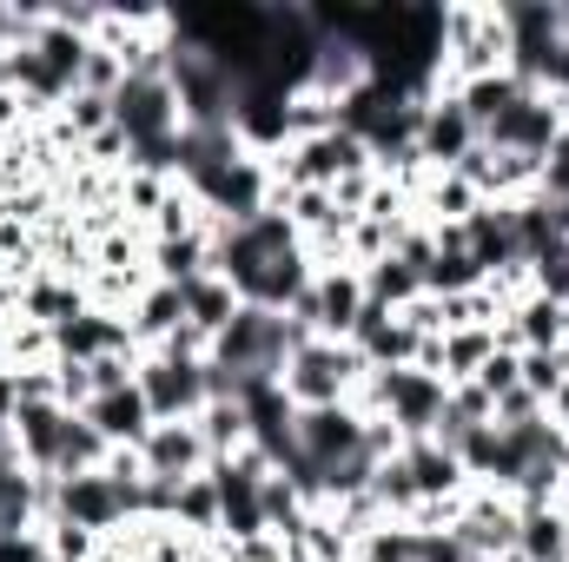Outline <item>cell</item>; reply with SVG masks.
Wrapping results in <instances>:
<instances>
[{
	"label": "cell",
	"mask_w": 569,
	"mask_h": 562,
	"mask_svg": "<svg viewBox=\"0 0 569 562\" xmlns=\"http://www.w3.org/2000/svg\"><path fill=\"white\" fill-rule=\"evenodd\" d=\"M311 331L298 324V318H284V311H259V304H239V318L212 338V364H226L232 378H279L284 358L305 344Z\"/></svg>",
	"instance_id": "1"
},
{
	"label": "cell",
	"mask_w": 569,
	"mask_h": 562,
	"mask_svg": "<svg viewBox=\"0 0 569 562\" xmlns=\"http://www.w3.org/2000/svg\"><path fill=\"white\" fill-rule=\"evenodd\" d=\"M279 384H284V398H291V411L351 404L358 384H365V358H358L351 344H338V338H305V344L284 358Z\"/></svg>",
	"instance_id": "2"
},
{
	"label": "cell",
	"mask_w": 569,
	"mask_h": 562,
	"mask_svg": "<svg viewBox=\"0 0 569 562\" xmlns=\"http://www.w3.org/2000/svg\"><path fill=\"white\" fill-rule=\"evenodd\" d=\"M351 404H358L365 418H391L398 436L411 443V436H430V430H437L443 404H450V384L430 378V371H418V364H405V371H365V384H358Z\"/></svg>",
	"instance_id": "3"
},
{
	"label": "cell",
	"mask_w": 569,
	"mask_h": 562,
	"mask_svg": "<svg viewBox=\"0 0 569 562\" xmlns=\"http://www.w3.org/2000/svg\"><path fill=\"white\" fill-rule=\"evenodd\" d=\"M443 93L477 80V73H503L510 67V27L503 7H443Z\"/></svg>",
	"instance_id": "4"
},
{
	"label": "cell",
	"mask_w": 569,
	"mask_h": 562,
	"mask_svg": "<svg viewBox=\"0 0 569 562\" xmlns=\"http://www.w3.org/2000/svg\"><path fill=\"white\" fill-rule=\"evenodd\" d=\"M365 304H371V291H365V272H358V265H325V272L311 279V291H305L284 318H298L311 338H338V344H351Z\"/></svg>",
	"instance_id": "5"
},
{
	"label": "cell",
	"mask_w": 569,
	"mask_h": 562,
	"mask_svg": "<svg viewBox=\"0 0 569 562\" xmlns=\"http://www.w3.org/2000/svg\"><path fill=\"white\" fill-rule=\"evenodd\" d=\"M133 384L152 404V423H192L206 411V358H166V351H140Z\"/></svg>",
	"instance_id": "6"
},
{
	"label": "cell",
	"mask_w": 569,
	"mask_h": 562,
	"mask_svg": "<svg viewBox=\"0 0 569 562\" xmlns=\"http://www.w3.org/2000/svg\"><path fill=\"white\" fill-rule=\"evenodd\" d=\"M563 133H569V107L557 100V93L530 87V93L483 133V145H490V152H517V159H543Z\"/></svg>",
	"instance_id": "7"
},
{
	"label": "cell",
	"mask_w": 569,
	"mask_h": 562,
	"mask_svg": "<svg viewBox=\"0 0 569 562\" xmlns=\"http://www.w3.org/2000/svg\"><path fill=\"white\" fill-rule=\"evenodd\" d=\"M517 496H503V490H463V503H457V523H450V536L470 550L477 562L490 556H517Z\"/></svg>",
	"instance_id": "8"
},
{
	"label": "cell",
	"mask_w": 569,
	"mask_h": 562,
	"mask_svg": "<svg viewBox=\"0 0 569 562\" xmlns=\"http://www.w3.org/2000/svg\"><path fill=\"white\" fill-rule=\"evenodd\" d=\"M298 456L325 476V470H338L345 456H358L365 450V411L358 404H325V411H298Z\"/></svg>",
	"instance_id": "9"
},
{
	"label": "cell",
	"mask_w": 569,
	"mask_h": 562,
	"mask_svg": "<svg viewBox=\"0 0 569 562\" xmlns=\"http://www.w3.org/2000/svg\"><path fill=\"white\" fill-rule=\"evenodd\" d=\"M53 516H60V523H80V530H93V536L127 530V503H120V490H113L107 470L60 476V483H53Z\"/></svg>",
	"instance_id": "10"
},
{
	"label": "cell",
	"mask_w": 569,
	"mask_h": 562,
	"mask_svg": "<svg viewBox=\"0 0 569 562\" xmlns=\"http://www.w3.org/2000/svg\"><path fill=\"white\" fill-rule=\"evenodd\" d=\"M477 145H483V140H477L470 113H463L450 93L425 100V113H418V159H425V172H457Z\"/></svg>",
	"instance_id": "11"
},
{
	"label": "cell",
	"mask_w": 569,
	"mask_h": 562,
	"mask_svg": "<svg viewBox=\"0 0 569 562\" xmlns=\"http://www.w3.org/2000/svg\"><path fill=\"white\" fill-rule=\"evenodd\" d=\"M146 476L159 483H186V476H206L212 470V450L199 436V423H152V436L140 443Z\"/></svg>",
	"instance_id": "12"
},
{
	"label": "cell",
	"mask_w": 569,
	"mask_h": 562,
	"mask_svg": "<svg viewBox=\"0 0 569 562\" xmlns=\"http://www.w3.org/2000/svg\"><path fill=\"white\" fill-rule=\"evenodd\" d=\"M351 351L365 358V371H405V364H418V331H411L398 311L365 304V318H358V331H351Z\"/></svg>",
	"instance_id": "13"
},
{
	"label": "cell",
	"mask_w": 569,
	"mask_h": 562,
	"mask_svg": "<svg viewBox=\"0 0 569 562\" xmlns=\"http://www.w3.org/2000/svg\"><path fill=\"white\" fill-rule=\"evenodd\" d=\"M67 423H73L67 404H20V411H13V443H20V463H27L33 476H53V470H60Z\"/></svg>",
	"instance_id": "14"
},
{
	"label": "cell",
	"mask_w": 569,
	"mask_h": 562,
	"mask_svg": "<svg viewBox=\"0 0 569 562\" xmlns=\"http://www.w3.org/2000/svg\"><path fill=\"white\" fill-rule=\"evenodd\" d=\"M398 456H405V470H411V483H418V496H425V503H457V496L470 490V476H463L457 450H443L437 436H411Z\"/></svg>",
	"instance_id": "15"
},
{
	"label": "cell",
	"mask_w": 569,
	"mask_h": 562,
	"mask_svg": "<svg viewBox=\"0 0 569 562\" xmlns=\"http://www.w3.org/2000/svg\"><path fill=\"white\" fill-rule=\"evenodd\" d=\"M80 418L93 423L113 450H140L146 436H152V404H146L140 384H127V391H107V398H93Z\"/></svg>",
	"instance_id": "16"
},
{
	"label": "cell",
	"mask_w": 569,
	"mask_h": 562,
	"mask_svg": "<svg viewBox=\"0 0 569 562\" xmlns=\"http://www.w3.org/2000/svg\"><path fill=\"white\" fill-rule=\"evenodd\" d=\"M212 272V225L206 232H186V239H152V252H146V279L152 284H186L206 279Z\"/></svg>",
	"instance_id": "17"
},
{
	"label": "cell",
	"mask_w": 569,
	"mask_h": 562,
	"mask_svg": "<svg viewBox=\"0 0 569 562\" xmlns=\"http://www.w3.org/2000/svg\"><path fill=\"white\" fill-rule=\"evenodd\" d=\"M517 562H569V510L563 503H517Z\"/></svg>",
	"instance_id": "18"
},
{
	"label": "cell",
	"mask_w": 569,
	"mask_h": 562,
	"mask_svg": "<svg viewBox=\"0 0 569 562\" xmlns=\"http://www.w3.org/2000/svg\"><path fill=\"white\" fill-rule=\"evenodd\" d=\"M523 93H530V87H523V80H517L510 67H503V73H477V80H463V87H450V100H457V107L470 113V127H477V140H483V133H490V127H497V120H503V113H510L517 100H523Z\"/></svg>",
	"instance_id": "19"
},
{
	"label": "cell",
	"mask_w": 569,
	"mask_h": 562,
	"mask_svg": "<svg viewBox=\"0 0 569 562\" xmlns=\"http://www.w3.org/2000/svg\"><path fill=\"white\" fill-rule=\"evenodd\" d=\"M179 324H186V291H179V284H146L140 304L127 311V331H133L140 351H159Z\"/></svg>",
	"instance_id": "20"
},
{
	"label": "cell",
	"mask_w": 569,
	"mask_h": 562,
	"mask_svg": "<svg viewBox=\"0 0 569 562\" xmlns=\"http://www.w3.org/2000/svg\"><path fill=\"white\" fill-rule=\"evenodd\" d=\"M232 318H239V291L219 279V272H206V279L186 284V324H192L206 344H212V338H219Z\"/></svg>",
	"instance_id": "21"
},
{
	"label": "cell",
	"mask_w": 569,
	"mask_h": 562,
	"mask_svg": "<svg viewBox=\"0 0 569 562\" xmlns=\"http://www.w3.org/2000/svg\"><path fill=\"white\" fill-rule=\"evenodd\" d=\"M192 423H199V436H206L212 463H219V456H239V450H252V423H246V411H239V398H219V404H206Z\"/></svg>",
	"instance_id": "22"
},
{
	"label": "cell",
	"mask_w": 569,
	"mask_h": 562,
	"mask_svg": "<svg viewBox=\"0 0 569 562\" xmlns=\"http://www.w3.org/2000/svg\"><path fill=\"white\" fill-rule=\"evenodd\" d=\"M365 291H371V304H385V311H405L411 298H425V272H418L405 252H391V259H378V265L365 272Z\"/></svg>",
	"instance_id": "23"
},
{
	"label": "cell",
	"mask_w": 569,
	"mask_h": 562,
	"mask_svg": "<svg viewBox=\"0 0 569 562\" xmlns=\"http://www.w3.org/2000/svg\"><path fill=\"white\" fill-rule=\"evenodd\" d=\"M490 358H497V331H483V324L443 331V384H470Z\"/></svg>",
	"instance_id": "24"
},
{
	"label": "cell",
	"mask_w": 569,
	"mask_h": 562,
	"mask_svg": "<svg viewBox=\"0 0 569 562\" xmlns=\"http://www.w3.org/2000/svg\"><path fill=\"white\" fill-rule=\"evenodd\" d=\"M172 523H179L186 536H199V543H212V536H219V490H212V476H186V483H179Z\"/></svg>",
	"instance_id": "25"
},
{
	"label": "cell",
	"mask_w": 569,
	"mask_h": 562,
	"mask_svg": "<svg viewBox=\"0 0 569 562\" xmlns=\"http://www.w3.org/2000/svg\"><path fill=\"white\" fill-rule=\"evenodd\" d=\"M107 456H113V443H107L93 423L73 411V423H67V443H60V470H53V476H87V470H107Z\"/></svg>",
	"instance_id": "26"
},
{
	"label": "cell",
	"mask_w": 569,
	"mask_h": 562,
	"mask_svg": "<svg viewBox=\"0 0 569 562\" xmlns=\"http://www.w3.org/2000/svg\"><path fill=\"white\" fill-rule=\"evenodd\" d=\"M53 364V324L13 318L7 324V371H47Z\"/></svg>",
	"instance_id": "27"
},
{
	"label": "cell",
	"mask_w": 569,
	"mask_h": 562,
	"mask_svg": "<svg viewBox=\"0 0 569 562\" xmlns=\"http://www.w3.org/2000/svg\"><path fill=\"white\" fill-rule=\"evenodd\" d=\"M418 543H425V530H411V523L385 516L378 530H365V536H358V556H365V562H418Z\"/></svg>",
	"instance_id": "28"
},
{
	"label": "cell",
	"mask_w": 569,
	"mask_h": 562,
	"mask_svg": "<svg viewBox=\"0 0 569 562\" xmlns=\"http://www.w3.org/2000/svg\"><path fill=\"white\" fill-rule=\"evenodd\" d=\"M517 384L550 404L563 391V351H517Z\"/></svg>",
	"instance_id": "29"
},
{
	"label": "cell",
	"mask_w": 569,
	"mask_h": 562,
	"mask_svg": "<svg viewBox=\"0 0 569 562\" xmlns=\"http://www.w3.org/2000/svg\"><path fill=\"white\" fill-rule=\"evenodd\" d=\"M120 80H127V60H120L113 47H100V40H93V47H87V67H80V87H73V93H100V100H113V93H120Z\"/></svg>",
	"instance_id": "30"
},
{
	"label": "cell",
	"mask_w": 569,
	"mask_h": 562,
	"mask_svg": "<svg viewBox=\"0 0 569 562\" xmlns=\"http://www.w3.org/2000/svg\"><path fill=\"white\" fill-rule=\"evenodd\" d=\"M530 291H543V298H557V304H569V239H557V245H543V252L530 259Z\"/></svg>",
	"instance_id": "31"
},
{
	"label": "cell",
	"mask_w": 569,
	"mask_h": 562,
	"mask_svg": "<svg viewBox=\"0 0 569 562\" xmlns=\"http://www.w3.org/2000/svg\"><path fill=\"white\" fill-rule=\"evenodd\" d=\"M47 556L53 562H100V536L93 530H80V523H47Z\"/></svg>",
	"instance_id": "32"
},
{
	"label": "cell",
	"mask_w": 569,
	"mask_h": 562,
	"mask_svg": "<svg viewBox=\"0 0 569 562\" xmlns=\"http://www.w3.org/2000/svg\"><path fill=\"white\" fill-rule=\"evenodd\" d=\"M470 384H477V391H483L490 404H497L503 391H517V351H503V344H497V358H490V364H483V371H477Z\"/></svg>",
	"instance_id": "33"
},
{
	"label": "cell",
	"mask_w": 569,
	"mask_h": 562,
	"mask_svg": "<svg viewBox=\"0 0 569 562\" xmlns=\"http://www.w3.org/2000/svg\"><path fill=\"white\" fill-rule=\"evenodd\" d=\"M0 562H53V556H47V530H20V536H0Z\"/></svg>",
	"instance_id": "34"
},
{
	"label": "cell",
	"mask_w": 569,
	"mask_h": 562,
	"mask_svg": "<svg viewBox=\"0 0 569 562\" xmlns=\"http://www.w3.org/2000/svg\"><path fill=\"white\" fill-rule=\"evenodd\" d=\"M418 562H477L450 530H425V543H418Z\"/></svg>",
	"instance_id": "35"
},
{
	"label": "cell",
	"mask_w": 569,
	"mask_h": 562,
	"mask_svg": "<svg viewBox=\"0 0 569 562\" xmlns=\"http://www.w3.org/2000/svg\"><path fill=\"white\" fill-rule=\"evenodd\" d=\"M13 411H20V391H13V371L0 364V430H13Z\"/></svg>",
	"instance_id": "36"
},
{
	"label": "cell",
	"mask_w": 569,
	"mask_h": 562,
	"mask_svg": "<svg viewBox=\"0 0 569 562\" xmlns=\"http://www.w3.org/2000/svg\"><path fill=\"white\" fill-rule=\"evenodd\" d=\"M550 423L563 430V443H569V384H563V391H557V398H550Z\"/></svg>",
	"instance_id": "37"
},
{
	"label": "cell",
	"mask_w": 569,
	"mask_h": 562,
	"mask_svg": "<svg viewBox=\"0 0 569 562\" xmlns=\"http://www.w3.org/2000/svg\"><path fill=\"white\" fill-rule=\"evenodd\" d=\"M550 212H557V232L569 239V199H563V205H550Z\"/></svg>",
	"instance_id": "38"
},
{
	"label": "cell",
	"mask_w": 569,
	"mask_h": 562,
	"mask_svg": "<svg viewBox=\"0 0 569 562\" xmlns=\"http://www.w3.org/2000/svg\"><path fill=\"white\" fill-rule=\"evenodd\" d=\"M13 87V67H7V47H0V93Z\"/></svg>",
	"instance_id": "39"
},
{
	"label": "cell",
	"mask_w": 569,
	"mask_h": 562,
	"mask_svg": "<svg viewBox=\"0 0 569 562\" xmlns=\"http://www.w3.org/2000/svg\"><path fill=\"white\" fill-rule=\"evenodd\" d=\"M0 364H7V324H0Z\"/></svg>",
	"instance_id": "40"
},
{
	"label": "cell",
	"mask_w": 569,
	"mask_h": 562,
	"mask_svg": "<svg viewBox=\"0 0 569 562\" xmlns=\"http://www.w3.org/2000/svg\"><path fill=\"white\" fill-rule=\"evenodd\" d=\"M563 384H569V351H563Z\"/></svg>",
	"instance_id": "41"
},
{
	"label": "cell",
	"mask_w": 569,
	"mask_h": 562,
	"mask_svg": "<svg viewBox=\"0 0 569 562\" xmlns=\"http://www.w3.org/2000/svg\"><path fill=\"white\" fill-rule=\"evenodd\" d=\"M563 510H569V490H563Z\"/></svg>",
	"instance_id": "42"
},
{
	"label": "cell",
	"mask_w": 569,
	"mask_h": 562,
	"mask_svg": "<svg viewBox=\"0 0 569 562\" xmlns=\"http://www.w3.org/2000/svg\"><path fill=\"white\" fill-rule=\"evenodd\" d=\"M563 311H569V304H563Z\"/></svg>",
	"instance_id": "43"
}]
</instances>
